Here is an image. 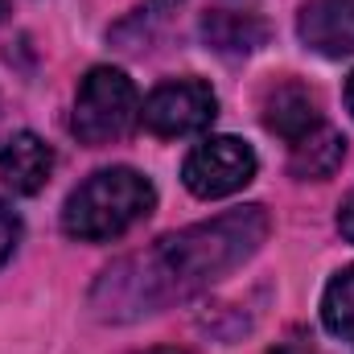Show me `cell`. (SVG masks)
I'll list each match as a JSON object with an SVG mask.
<instances>
[{
	"mask_svg": "<svg viewBox=\"0 0 354 354\" xmlns=\"http://www.w3.org/2000/svg\"><path fill=\"white\" fill-rule=\"evenodd\" d=\"M264 239H268L264 206L227 210L210 223L165 235L153 252L103 272L95 305H99L103 317H120V309H128L124 317L157 313L161 305L181 301V297L214 284L218 276H227L243 260H252Z\"/></svg>",
	"mask_w": 354,
	"mask_h": 354,
	"instance_id": "6da1fadb",
	"label": "cell"
},
{
	"mask_svg": "<svg viewBox=\"0 0 354 354\" xmlns=\"http://www.w3.org/2000/svg\"><path fill=\"white\" fill-rule=\"evenodd\" d=\"M157 206L153 181L128 165L91 174L62 206V231L79 243H107L149 218Z\"/></svg>",
	"mask_w": 354,
	"mask_h": 354,
	"instance_id": "7a4b0ae2",
	"label": "cell"
},
{
	"mask_svg": "<svg viewBox=\"0 0 354 354\" xmlns=\"http://www.w3.org/2000/svg\"><path fill=\"white\" fill-rule=\"evenodd\" d=\"M136 120H140L136 83L115 66L87 71V79L79 83V95H75V115H71L75 136L91 149H99V145H111V140L128 136V128Z\"/></svg>",
	"mask_w": 354,
	"mask_h": 354,
	"instance_id": "3957f363",
	"label": "cell"
},
{
	"mask_svg": "<svg viewBox=\"0 0 354 354\" xmlns=\"http://www.w3.org/2000/svg\"><path fill=\"white\" fill-rule=\"evenodd\" d=\"M256 153L248 140L239 136H210L202 145L189 149L185 165H181V181L194 198H227L239 194L252 177H256Z\"/></svg>",
	"mask_w": 354,
	"mask_h": 354,
	"instance_id": "277c9868",
	"label": "cell"
},
{
	"mask_svg": "<svg viewBox=\"0 0 354 354\" xmlns=\"http://www.w3.org/2000/svg\"><path fill=\"white\" fill-rule=\"evenodd\" d=\"M214 115H218V95L202 79H169L140 103V124L165 140L206 132Z\"/></svg>",
	"mask_w": 354,
	"mask_h": 354,
	"instance_id": "5b68a950",
	"label": "cell"
},
{
	"mask_svg": "<svg viewBox=\"0 0 354 354\" xmlns=\"http://www.w3.org/2000/svg\"><path fill=\"white\" fill-rule=\"evenodd\" d=\"M297 33L322 58L354 54V0H309L297 17Z\"/></svg>",
	"mask_w": 354,
	"mask_h": 354,
	"instance_id": "8992f818",
	"label": "cell"
},
{
	"mask_svg": "<svg viewBox=\"0 0 354 354\" xmlns=\"http://www.w3.org/2000/svg\"><path fill=\"white\" fill-rule=\"evenodd\" d=\"M264 128L272 136L288 140V145L305 140L309 132L322 128V103H317V95L305 83H292V79L280 83V87H272L264 99Z\"/></svg>",
	"mask_w": 354,
	"mask_h": 354,
	"instance_id": "52a82bcc",
	"label": "cell"
},
{
	"mask_svg": "<svg viewBox=\"0 0 354 354\" xmlns=\"http://www.w3.org/2000/svg\"><path fill=\"white\" fill-rule=\"evenodd\" d=\"M54 174V149L33 136V132H17L8 136V145L0 149V181L12 194H37Z\"/></svg>",
	"mask_w": 354,
	"mask_h": 354,
	"instance_id": "ba28073f",
	"label": "cell"
},
{
	"mask_svg": "<svg viewBox=\"0 0 354 354\" xmlns=\"http://www.w3.org/2000/svg\"><path fill=\"white\" fill-rule=\"evenodd\" d=\"M264 21L252 8H214L202 17V37L218 54H252L264 41Z\"/></svg>",
	"mask_w": 354,
	"mask_h": 354,
	"instance_id": "9c48e42d",
	"label": "cell"
},
{
	"mask_svg": "<svg viewBox=\"0 0 354 354\" xmlns=\"http://www.w3.org/2000/svg\"><path fill=\"white\" fill-rule=\"evenodd\" d=\"M342 157H346L342 132H334V128L322 124L317 132H309L305 140L292 145L288 169H292V177H301V181H322V177H330L338 165H342Z\"/></svg>",
	"mask_w": 354,
	"mask_h": 354,
	"instance_id": "30bf717a",
	"label": "cell"
},
{
	"mask_svg": "<svg viewBox=\"0 0 354 354\" xmlns=\"http://www.w3.org/2000/svg\"><path fill=\"white\" fill-rule=\"evenodd\" d=\"M322 326L334 338L354 342V264L334 272V280L326 284V292H322Z\"/></svg>",
	"mask_w": 354,
	"mask_h": 354,
	"instance_id": "8fae6325",
	"label": "cell"
},
{
	"mask_svg": "<svg viewBox=\"0 0 354 354\" xmlns=\"http://www.w3.org/2000/svg\"><path fill=\"white\" fill-rule=\"evenodd\" d=\"M17 239H21V218L8 210V202H0V264L17 252Z\"/></svg>",
	"mask_w": 354,
	"mask_h": 354,
	"instance_id": "7c38bea8",
	"label": "cell"
},
{
	"mask_svg": "<svg viewBox=\"0 0 354 354\" xmlns=\"http://www.w3.org/2000/svg\"><path fill=\"white\" fill-rule=\"evenodd\" d=\"M338 231H342L346 243H354V189H351V198L342 202V210H338Z\"/></svg>",
	"mask_w": 354,
	"mask_h": 354,
	"instance_id": "4fadbf2b",
	"label": "cell"
},
{
	"mask_svg": "<svg viewBox=\"0 0 354 354\" xmlns=\"http://www.w3.org/2000/svg\"><path fill=\"white\" fill-rule=\"evenodd\" d=\"M272 354H313V346H309V342H297V338H292V342H280V346H276Z\"/></svg>",
	"mask_w": 354,
	"mask_h": 354,
	"instance_id": "5bb4252c",
	"label": "cell"
},
{
	"mask_svg": "<svg viewBox=\"0 0 354 354\" xmlns=\"http://www.w3.org/2000/svg\"><path fill=\"white\" fill-rule=\"evenodd\" d=\"M346 107H351V115H354V75L346 79Z\"/></svg>",
	"mask_w": 354,
	"mask_h": 354,
	"instance_id": "9a60e30c",
	"label": "cell"
},
{
	"mask_svg": "<svg viewBox=\"0 0 354 354\" xmlns=\"http://www.w3.org/2000/svg\"><path fill=\"white\" fill-rule=\"evenodd\" d=\"M145 354H181V351H145Z\"/></svg>",
	"mask_w": 354,
	"mask_h": 354,
	"instance_id": "2e32d148",
	"label": "cell"
},
{
	"mask_svg": "<svg viewBox=\"0 0 354 354\" xmlns=\"http://www.w3.org/2000/svg\"><path fill=\"white\" fill-rule=\"evenodd\" d=\"M4 12H8V4H4V0H0V21H4Z\"/></svg>",
	"mask_w": 354,
	"mask_h": 354,
	"instance_id": "e0dca14e",
	"label": "cell"
},
{
	"mask_svg": "<svg viewBox=\"0 0 354 354\" xmlns=\"http://www.w3.org/2000/svg\"><path fill=\"white\" fill-rule=\"evenodd\" d=\"M157 4H165V8H169V4H177V0H157Z\"/></svg>",
	"mask_w": 354,
	"mask_h": 354,
	"instance_id": "ac0fdd59",
	"label": "cell"
}]
</instances>
